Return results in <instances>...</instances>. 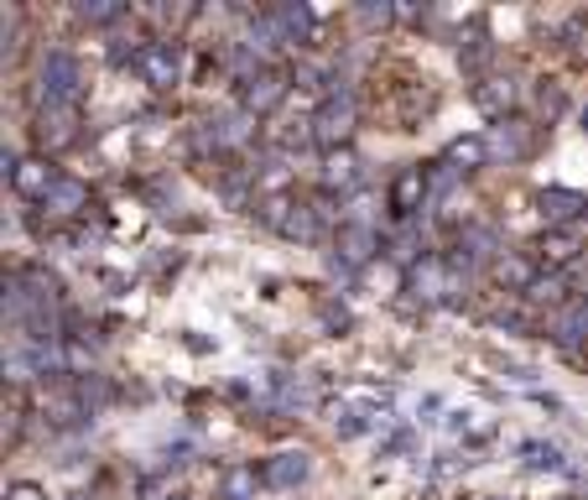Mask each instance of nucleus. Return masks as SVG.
Here are the masks:
<instances>
[{
  "instance_id": "nucleus-13",
  "label": "nucleus",
  "mask_w": 588,
  "mask_h": 500,
  "mask_svg": "<svg viewBox=\"0 0 588 500\" xmlns=\"http://www.w3.org/2000/svg\"><path fill=\"white\" fill-rule=\"evenodd\" d=\"M339 256H344L350 266L370 261V256H376V230H370L365 219H350V224L339 230Z\"/></svg>"
},
{
  "instance_id": "nucleus-31",
  "label": "nucleus",
  "mask_w": 588,
  "mask_h": 500,
  "mask_svg": "<svg viewBox=\"0 0 588 500\" xmlns=\"http://www.w3.org/2000/svg\"><path fill=\"white\" fill-rule=\"evenodd\" d=\"M297 84H303V89H323V84H329V73H323V69H297Z\"/></svg>"
},
{
  "instance_id": "nucleus-15",
  "label": "nucleus",
  "mask_w": 588,
  "mask_h": 500,
  "mask_svg": "<svg viewBox=\"0 0 588 500\" xmlns=\"http://www.w3.org/2000/svg\"><path fill=\"white\" fill-rule=\"evenodd\" d=\"M526 151H531V131H526V125H494L490 157H500V162H516V157H526Z\"/></svg>"
},
{
  "instance_id": "nucleus-4",
  "label": "nucleus",
  "mask_w": 588,
  "mask_h": 500,
  "mask_svg": "<svg viewBox=\"0 0 588 500\" xmlns=\"http://www.w3.org/2000/svg\"><path fill=\"white\" fill-rule=\"evenodd\" d=\"M292 89V78L282 69H260L245 89H240V110H250V115H277V105L286 99Z\"/></svg>"
},
{
  "instance_id": "nucleus-10",
  "label": "nucleus",
  "mask_w": 588,
  "mask_h": 500,
  "mask_svg": "<svg viewBox=\"0 0 588 500\" xmlns=\"http://www.w3.org/2000/svg\"><path fill=\"white\" fill-rule=\"evenodd\" d=\"M443 256H417L412 261V271H406V286H412V297L417 303H438L443 297Z\"/></svg>"
},
{
  "instance_id": "nucleus-22",
  "label": "nucleus",
  "mask_w": 588,
  "mask_h": 500,
  "mask_svg": "<svg viewBox=\"0 0 588 500\" xmlns=\"http://www.w3.org/2000/svg\"><path fill=\"white\" fill-rule=\"evenodd\" d=\"M520 464L526 469H563L567 459L558 443H541V438H531V443H520Z\"/></svg>"
},
{
  "instance_id": "nucleus-3",
  "label": "nucleus",
  "mask_w": 588,
  "mask_h": 500,
  "mask_svg": "<svg viewBox=\"0 0 588 500\" xmlns=\"http://www.w3.org/2000/svg\"><path fill=\"white\" fill-rule=\"evenodd\" d=\"M5 178H11V188L22 193V198H48L52 188H58V172H52V162L48 157H5Z\"/></svg>"
},
{
  "instance_id": "nucleus-1",
  "label": "nucleus",
  "mask_w": 588,
  "mask_h": 500,
  "mask_svg": "<svg viewBox=\"0 0 588 500\" xmlns=\"http://www.w3.org/2000/svg\"><path fill=\"white\" fill-rule=\"evenodd\" d=\"M78 95H84V69H78V58L63 48H52L48 58H42V69H37V99H42V110H69Z\"/></svg>"
},
{
  "instance_id": "nucleus-32",
  "label": "nucleus",
  "mask_w": 588,
  "mask_h": 500,
  "mask_svg": "<svg viewBox=\"0 0 588 500\" xmlns=\"http://www.w3.org/2000/svg\"><path fill=\"white\" fill-rule=\"evenodd\" d=\"M558 110H563V95H558V89H541V115L552 120Z\"/></svg>"
},
{
  "instance_id": "nucleus-35",
  "label": "nucleus",
  "mask_w": 588,
  "mask_h": 500,
  "mask_svg": "<svg viewBox=\"0 0 588 500\" xmlns=\"http://www.w3.org/2000/svg\"><path fill=\"white\" fill-rule=\"evenodd\" d=\"M73 500H89V496H73Z\"/></svg>"
},
{
  "instance_id": "nucleus-18",
  "label": "nucleus",
  "mask_w": 588,
  "mask_h": 500,
  "mask_svg": "<svg viewBox=\"0 0 588 500\" xmlns=\"http://www.w3.org/2000/svg\"><path fill=\"white\" fill-rule=\"evenodd\" d=\"M73 402L84 406V412H99V406L110 402V381H105L99 370H84V376L73 381Z\"/></svg>"
},
{
  "instance_id": "nucleus-29",
  "label": "nucleus",
  "mask_w": 588,
  "mask_h": 500,
  "mask_svg": "<svg viewBox=\"0 0 588 500\" xmlns=\"http://www.w3.org/2000/svg\"><path fill=\"white\" fill-rule=\"evenodd\" d=\"M563 297V277H537L531 282V303H558Z\"/></svg>"
},
{
  "instance_id": "nucleus-21",
  "label": "nucleus",
  "mask_w": 588,
  "mask_h": 500,
  "mask_svg": "<svg viewBox=\"0 0 588 500\" xmlns=\"http://www.w3.org/2000/svg\"><path fill=\"white\" fill-rule=\"evenodd\" d=\"M485 157H490L485 136H458V142L448 146V167H485Z\"/></svg>"
},
{
  "instance_id": "nucleus-8",
  "label": "nucleus",
  "mask_w": 588,
  "mask_h": 500,
  "mask_svg": "<svg viewBox=\"0 0 588 500\" xmlns=\"http://www.w3.org/2000/svg\"><path fill=\"white\" fill-rule=\"evenodd\" d=\"M313 475V459H307L303 449H286V453H277L266 469H260V479L271 485V490H297L303 479Z\"/></svg>"
},
{
  "instance_id": "nucleus-7",
  "label": "nucleus",
  "mask_w": 588,
  "mask_h": 500,
  "mask_svg": "<svg viewBox=\"0 0 588 500\" xmlns=\"http://www.w3.org/2000/svg\"><path fill=\"white\" fill-rule=\"evenodd\" d=\"M427 193H432V172L427 167H401V178L391 183V204H396V215H422Z\"/></svg>"
},
{
  "instance_id": "nucleus-24",
  "label": "nucleus",
  "mask_w": 588,
  "mask_h": 500,
  "mask_svg": "<svg viewBox=\"0 0 588 500\" xmlns=\"http://www.w3.org/2000/svg\"><path fill=\"white\" fill-rule=\"evenodd\" d=\"M282 235H292V240H318V209L297 204V209H292V219H286Z\"/></svg>"
},
{
  "instance_id": "nucleus-36",
  "label": "nucleus",
  "mask_w": 588,
  "mask_h": 500,
  "mask_svg": "<svg viewBox=\"0 0 588 500\" xmlns=\"http://www.w3.org/2000/svg\"><path fill=\"white\" fill-rule=\"evenodd\" d=\"M500 500H505V496H500Z\"/></svg>"
},
{
  "instance_id": "nucleus-33",
  "label": "nucleus",
  "mask_w": 588,
  "mask_h": 500,
  "mask_svg": "<svg viewBox=\"0 0 588 500\" xmlns=\"http://www.w3.org/2000/svg\"><path fill=\"white\" fill-rule=\"evenodd\" d=\"M5 500H48V496H42L37 485H11V490H5Z\"/></svg>"
},
{
  "instance_id": "nucleus-17",
  "label": "nucleus",
  "mask_w": 588,
  "mask_h": 500,
  "mask_svg": "<svg viewBox=\"0 0 588 500\" xmlns=\"http://www.w3.org/2000/svg\"><path fill=\"white\" fill-rule=\"evenodd\" d=\"M552 333H558V344H563V350H578V344H588V303L567 308L563 318L552 324Z\"/></svg>"
},
{
  "instance_id": "nucleus-14",
  "label": "nucleus",
  "mask_w": 588,
  "mask_h": 500,
  "mask_svg": "<svg viewBox=\"0 0 588 500\" xmlns=\"http://www.w3.org/2000/svg\"><path fill=\"white\" fill-rule=\"evenodd\" d=\"M73 136H78V120H73V110H42V115H37V142L48 146V151L69 146Z\"/></svg>"
},
{
  "instance_id": "nucleus-27",
  "label": "nucleus",
  "mask_w": 588,
  "mask_h": 500,
  "mask_svg": "<svg viewBox=\"0 0 588 500\" xmlns=\"http://www.w3.org/2000/svg\"><path fill=\"white\" fill-rule=\"evenodd\" d=\"M78 16H84V22H120V16H125V5H120V0H95V5H84V11H78Z\"/></svg>"
},
{
  "instance_id": "nucleus-19",
  "label": "nucleus",
  "mask_w": 588,
  "mask_h": 500,
  "mask_svg": "<svg viewBox=\"0 0 588 500\" xmlns=\"http://www.w3.org/2000/svg\"><path fill=\"white\" fill-rule=\"evenodd\" d=\"M277 16V26H282V42L292 37V42H313V11L307 5H282V11H271Z\"/></svg>"
},
{
  "instance_id": "nucleus-9",
  "label": "nucleus",
  "mask_w": 588,
  "mask_h": 500,
  "mask_svg": "<svg viewBox=\"0 0 588 500\" xmlns=\"http://www.w3.org/2000/svg\"><path fill=\"white\" fill-rule=\"evenodd\" d=\"M209 131V146H245L250 142V110H213L204 120Z\"/></svg>"
},
{
  "instance_id": "nucleus-25",
  "label": "nucleus",
  "mask_w": 588,
  "mask_h": 500,
  "mask_svg": "<svg viewBox=\"0 0 588 500\" xmlns=\"http://www.w3.org/2000/svg\"><path fill=\"white\" fill-rule=\"evenodd\" d=\"M256 485H260L256 469H235L224 479V500H256Z\"/></svg>"
},
{
  "instance_id": "nucleus-28",
  "label": "nucleus",
  "mask_w": 588,
  "mask_h": 500,
  "mask_svg": "<svg viewBox=\"0 0 588 500\" xmlns=\"http://www.w3.org/2000/svg\"><path fill=\"white\" fill-rule=\"evenodd\" d=\"M370 428V412L365 406H344L339 412V438H354V432H365Z\"/></svg>"
},
{
  "instance_id": "nucleus-30",
  "label": "nucleus",
  "mask_w": 588,
  "mask_h": 500,
  "mask_svg": "<svg viewBox=\"0 0 588 500\" xmlns=\"http://www.w3.org/2000/svg\"><path fill=\"white\" fill-rule=\"evenodd\" d=\"M396 16V5H359V26H385Z\"/></svg>"
},
{
  "instance_id": "nucleus-5",
  "label": "nucleus",
  "mask_w": 588,
  "mask_h": 500,
  "mask_svg": "<svg viewBox=\"0 0 588 500\" xmlns=\"http://www.w3.org/2000/svg\"><path fill=\"white\" fill-rule=\"evenodd\" d=\"M136 63H142V78L151 84V89H172V84L183 78V58H177L172 42H146Z\"/></svg>"
},
{
  "instance_id": "nucleus-2",
  "label": "nucleus",
  "mask_w": 588,
  "mask_h": 500,
  "mask_svg": "<svg viewBox=\"0 0 588 500\" xmlns=\"http://www.w3.org/2000/svg\"><path fill=\"white\" fill-rule=\"evenodd\" d=\"M354 125H359V105H354L350 89H333L318 110H313V142L329 146V151H344L354 136Z\"/></svg>"
},
{
  "instance_id": "nucleus-20",
  "label": "nucleus",
  "mask_w": 588,
  "mask_h": 500,
  "mask_svg": "<svg viewBox=\"0 0 588 500\" xmlns=\"http://www.w3.org/2000/svg\"><path fill=\"white\" fill-rule=\"evenodd\" d=\"M494 277L505 286H516V292H531V282H537V271H531L526 256H500V261H494Z\"/></svg>"
},
{
  "instance_id": "nucleus-16",
  "label": "nucleus",
  "mask_w": 588,
  "mask_h": 500,
  "mask_svg": "<svg viewBox=\"0 0 588 500\" xmlns=\"http://www.w3.org/2000/svg\"><path fill=\"white\" fill-rule=\"evenodd\" d=\"M359 178H365V167H359V157H354L350 146L344 151H329V167H323V183L329 188H354Z\"/></svg>"
},
{
  "instance_id": "nucleus-23",
  "label": "nucleus",
  "mask_w": 588,
  "mask_h": 500,
  "mask_svg": "<svg viewBox=\"0 0 588 500\" xmlns=\"http://www.w3.org/2000/svg\"><path fill=\"white\" fill-rule=\"evenodd\" d=\"M541 256H547L552 266H567L573 256H578V240L567 235V230H552V235L541 240Z\"/></svg>"
},
{
  "instance_id": "nucleus-12",
  "label": "nucleus",
  "mask_w": 588,
  "mask_h": 500,
  "mask_svg": "<svg viewBox=\"0 0 588 500\" xmlns=\"http://www.w3.org/2000/svg\"><path fill=\"white\" fill-rule=\"evenodd\" d=\"M537 209L552 219V224H567V219H578L588 209V198L578 188H541L537 193Z\"/></svg>"
},
{
  "instance_id": "nucleus-34",
  "label": "nucleus",
  "mask_w": 588,
  "mask_h": 500,
  "mask_svg": "<svg viewBox=\"0 0 588 500\" xmlns=\"http://www.w3.org/2000/svg\"><path fill=\"white\" fill-rule=\"evenodd\" d=\"M172 500H193V496H172Z\"/></svg>"
},
{
  "instance_id": "nucleus-6",
  "label": "nucleus",
  "mask_w": 588,
  "mask_h": 500,
  "mask_svg": "<svg viewBox=\"0 0 588 500\" xmlns=\"http://www.w3.org/2000/svg\"><path fill=\"white\" fill-rule=\"evenodd\" d=\"M516 99H520V84L511 78V73H490V78H479V89H474V105H479L485 115H494V120L511 115Z\"/></svg>"
},
{
  "instance_id": "nucleus-26",
  "label": "nucleus",
  "mask_w": 588,
  "mask_h": 500,
  "mask_svg": "<svg viewBox=\"0 0 588 500\" xmlns=\"http://www.w3.org/2000/svg\"><path fill=\"white\" fill-rule=\"evenodd\" d=\"M282 146H303V142H313V115H292V120H282Z\"/></svg>"
},
{
  "instance_id": "nucleus-11",
  "label": "nucleus",
  "mask_w": 588,
  "mask_h": 500,
  "mask_svg": "<svg viewBox=\"0 0 588 500\" xmlns=\"http://www.w3.org/2000/svg\"><path fill=\"white\" fill-rule=\"evenodd\" d=\"M84 204H89V188H84L78 178H58V188L42 198V209H48L52 219H78Z\"/></svg>"
}]
</instances>
